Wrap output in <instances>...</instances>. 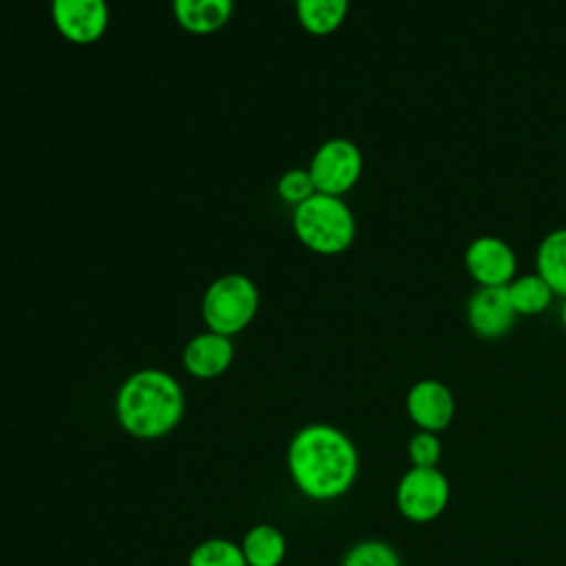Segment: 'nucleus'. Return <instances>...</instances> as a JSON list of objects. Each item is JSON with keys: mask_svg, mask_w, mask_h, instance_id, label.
Returning <instances> with one entry per match:
<instances>
[{"mask_svg": "<svg viewBox=\"0 0 566 566\" xmlns=\"http://www.w3.org/2000/svg\"><path fill=\"white\" fill-rule=\"evenodd\" d=\"M285 460L296 491L314 502L343 497L360 469L354 440L329 422L303 424L292 436Z\"/></svg>", "mask_w": 566, "mask_h": 566, "instance_id": "obj_1", "label": "nucleus"}, {"mask_svg": "<svg viewBox=\"0 0 566 566\" xmlns=\"http://www.w3.org/2000/svg\"><path fill=\"white\" fill-rule=\"evenodd\" d=\"M186 394L179 380L157 367L133 371L115 394V418L137 440H157L184 418Z\"/></svg>", "mask_w": 566, "mask_h": 566, "instance_id": "obj_2", "label": "nucleus"}, {"mask_svg": "<svg viewBox=\"0 0 566 566\" xmlns=\"http://www.w3.org/2000/svg\"><path fill=\"white\" fill-rule=\"evenodd\" d=\"M292 230L303 248L314 254L334 256L356 239V217L343 197L314 192L292 208Z\"/></svg>", "mask_w": 566, "mask_h": 566, "instance_id": "obj_3", "label": "nucleus"}, {"mask_svg": "<svg viewBox=\"0 0 566 566\" xmlns=\"http://www.w3.org/2000/svg\"><path fill=\"white\" fill-rule=\"evenodd\" d=\"M259 312L256 283L239 272L217 276L203 292L201 318L210 332L234 336L243 332Z\"/></svg>", "mask_w": 566, "mask_h": 566, "instance_id": "obj_4", "label": "nucleus"}, {"mask_svg": "<svg viewBox=\"0 0 566 566\" xmlns=\"http://www.w3.org/2000/svg\"><path fill=\"white\" fill-rule=\"evenodd\" d=\"M396 509L411 524L438 520L451 500V484L440 467H409L396 484Z\"/></svg>", "mask_w": 566, "mask_h": 566, "instance_id": "obj_5", "label": "nucleus"}, {"mask_svg": "<svg viewBox=\"0 0 566 566\" xmlns=\"http://www.w3.org/2000/svg\"><path fill=\"white\" fill-rule=\"evenodd\" d=\"M363 164V153L352 139L332 137L314 150L307 170L316 192L343 197L360 181Z\"/></svg>", "mask_w": 566, "mask_h": 566, "instance_id": "obj_6", "label": "nucleus"}, {"mask_svg": "<svg viewBox=\"0 0 566 566\" xmlns=\"http://www.w3.org/2000/svg\"><path fill=\"white\" fill-rule=\"evenodd\" d=\"M462 261L478 287H506L517 276V254L513 245L495 234L471 239Z\"/></svg>", "mask_w": 566, "mask_h": 566, "instance_id": "obj_7", "label": "nucleus"}, {"mask_svg": "<svg viewBox=\"0 0 566 566\" xmlns=\"http://www.w3.org/2000/svg\"><path fill=\"white\" fill-rule=\"evenodd\" d=\"M106 0H51V22L71 44H95L108 29Z\"/></svg>", "mask_w": 566, "mask_h": 566, "instance_id": "obj_8", "label": "nucleus"}, {"mask_svg": "<svg viewBox=\"0 0 566 566\" xmlns=\"http://www.w3.org/2000/svg\"><path fill=\"white\" fill-rule=\"evenodd\" d=\"M405 411L416 429L442 433L455 418V396L447 382L420 378L407 389Z\"/></svg>", "mask_w": 566, "mask_h": 566, "instance_id": "obj_9", "label": "nucleus"}, {"mask_svg": "<svg viewBox=\"0 0 566 566\" xmlns=\"http://www.w3.org/2000/svg\"><path fill=\"white\" fill-rule=\"evenodd\" d=\"M517 318L506 287H475L467 301V325L484 340L504 338Z\"/></svg>", "mask_w": 566, "mask_h": 566, "instance_id": "obj_10", "label": "nucleus"}, {"mask_svg": "<svg viewBox=\"0 0 566 566\" xmlns=\"http://www.w3.org/2000/svg\"><path fill=\"white\" fill-rule=\"evenodd\" d=\"M232 360H234L232 338L210 329L192 336L181 352L184 369L199 380L219 378L221 374L228 371Z\"/></svg>", "mask_w": 566, "mask_h": 566, "instance_id": "obj_11", "label": "nucleus"}, {"mask_svg": "<svg viewBox=\"0 0 566 566\" xmlns=\"http://www.w3.org/2000/svg\"><path fill=\"white\" fill-rule=\"evenodd\" d=\"M234 11V0H172L177 24L192 35H212L221 31Z\"/></svg>", "mask_w": 566, "mask_h": 566, "instance_id": "obj_12", "label": "nucleus"}, {"mask_svg": "<svg viewBox=\"0 0 566 566\" xmlns=\"http://www.w3.org/2000/svg\"><path fill=\"white\" fill-rule=\"evenodd\" d=\"M294 13L305 33L325 38L345 24L349 0H294Z\"/></svg>", "mask_w": 566, "mask_h": 566, "instance_id": "obj_13", "label": "nucleus"}, {"mask_svg": "<svg viewBox=\"0 0 566 566\" xmlns=\"http://www.w3.org/2000/svg\"><path fill=\"white\" fill-rule=\"evenodd\" d=\"M535 272L551 285L555 296L566 298V228H555L539 239Z\"/></svg>", "mask_w": 566, "mask_h": 566, "instance_id": "obj_14", "label": "nucleus"}, {"mask_svg": "<svg viewBox=\"0 0 566 566\" xmlns=\"http://www.w3.org/2000/svg\"><path fill=\"white\" fill-rule=\"evenodd\" d=\"M241 551L248 566H281L287 553V542L274 524H254L241 539Z\"/></svg>", "mask_w": 566, "mask_h": 566, "instance_id": "obj_15", "label": "nucleus"}, {"mask_svg": "<svg viewBox=\"0 0 566 566\" xmlns=\"http://www.w3.org/2000/svg\"><path fill=\"white\" fill-rule=\"evenodd\" d=\"M506 294L517 316H539L555 301V292L537 272L517 274L506 285Z\"/></svg>", "mask_w": 566, "mask_h": 566, "instance_id": "obj_16", "label": "nucleus"}, {"mask_svg": "<svg viewBox=\"0 0 566 566\" xmlns=\"http://www.w3.org/2000/svg\"><path fill=\"white\" fill-rule=\"evenodd\" d=\"M188 566H248L237 542L226 537H208L192 546Z\"/></svg>", "mask_w": 566, "mask_h": 566, "instance_id": "obj_17", "label": "nucleus"}, {"mask_svg": "<svg viewBox=\"0 0 566 566\" xmlns=\"http://www.w3.org/2000/svg\"><path fill=\"white\" fill-rule=\"evenodd\" d=\"M338 566H402V559L389 542L360 539L345 551Z\"/></svg>", "mask_w": 566, "mask_h": 566, "instance_id": "obj_18", "label": "nucleus"}, {"mask_svg": "<svg viewBox=\"0 0 566 566\" xmlns=\"http://www.w3.org/2000/svg\"><path fill=\"white\" fill-rule=\"evenodd\" d=\"M314 192H316V186H314L307 168H290L276 181L279 199L292 208H296L298 203L310 199Z\"/></svg>", "mask_w": 566, "mask_h": 566, "instance_id": "obj_19", "label": "nucleus"}, {"mask_svg": "<svg viewBox=\"0 0 566 566\" xmlns=\"http://www.w3.org/2000/svg\"><path fill=\"white\" fill-rule=\"evenodd\" d=\"M444 447L440 440V433L433 431H420L409 438L407 442V458L411 467H440Z\"/></svg>", "mask_w": 566, "mask_h": 566, "instance_id": "obj_20", "label": "nucleus"}, {"mask_svg": "<svg viewBox=\"0 0 566 566\" xmlns=\"http://www.w3.org/2000/svg\"><path fill=\"white\" fill-rule=\"evenodd\" d=\"M559 321H562V327L566 332V298H562V307H559Z\"/></svg>", "mask_w": 566, "mask_h": 566, "instance_id": "obj_21", "label": "nucleus"}]
</instances>
